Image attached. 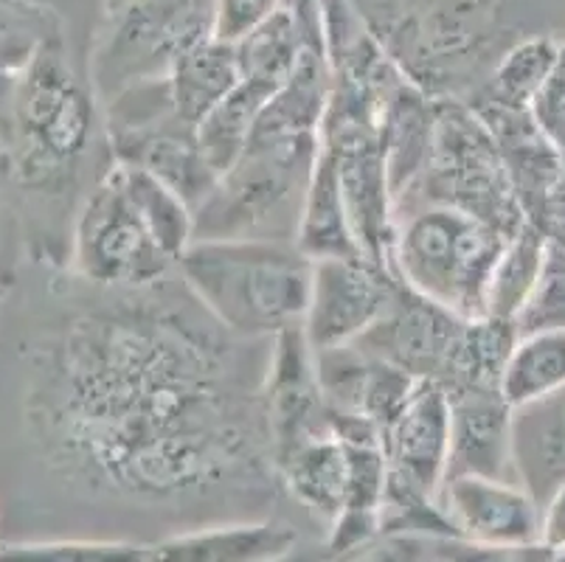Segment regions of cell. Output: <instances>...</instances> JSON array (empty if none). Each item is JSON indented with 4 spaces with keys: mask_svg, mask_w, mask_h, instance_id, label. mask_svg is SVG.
<instances>
[{
    "mask_svg": "<svg viewBox=\"0 0 565 562\" xmlns=\"http://www.w3.org/2000/svg\"><path fill=\"white\" fill-rule=\"evenodd\" d=\"M212 340L147 312L79 318L34 371L29 422L51 464L138 501H183L254 458Z\"/></svg>",
    "mask_w": 565,
    "mask_h": 562,
    "instance_id": "cell-1",
    "label": "cell"
},
{
    "mask_svg": "<svg viewBox=\"0 0 565 562\" xmlns=\"http://www.w3.org/2000/svg\"><path fill=\"white\" fill-rule=\"evenodd\" d=\"M96 124V96L60 34L0 49V152L32 192H56L79 169Z\"/></svg>",
    "mask_w": 565,
    "mask_h": 562,
    "instance_id": "cell-2",
    "label": "cell"
},
{
    "mask_svg": "<svg viewBox=\"0 0 565 562\" xmlns=\"http://www.w3.org/2000/svg\"><path fill=\"white\" fill-rule=\"evenodd\" d=\"M174 271L228 332L279 335L305 321L312 259L292 240H194Z\"/></svg>",
    "mask_w": 565,
    "mask_h": 562,
    "instance_id": "cell-3",
    "label": "cell"
},
{
    "mask_svg": "<svg viewBox=\"0 0 565 562\" xmlns=\"http://www.w3.org/2000/svg\"><path fill=\"white\" fill-rule=\"evenodd\" d=\"M321 136H250L194 209V240H292Z\"/></svg>",
    "mask_w": 565,
    "mask_h": 562,
    "instance_id": "cell-4",
    "label": "cell"
},
{
    "mask_svg": "<svg viewBox=\"0 0 565 562\" xmlns=\"http://www.w3.org/2000/svg\"><path fill=\"white\" fill-rule=\"evenodd\" d=\"M507 240L479 216L434 203L394 234L388 267L425 301L459 318H484L487 278Z\"/></svg>",
    "mask_w": 565,
    "mask_h": 562,
    "instance_id": "cell-5",
    "label": "cell"
},
{
    "mask_svg": "<svg viewBox=\"0 0 565 562\" xmlns=\"http://www.w3.org/2000/svg\"><path fill=\"white\" fill-rule=\"evenodd\" d=\"M214 34V0H125L90 34L87 79L96 102L141 82L167 79L174 62Z\"/></svg>",
    "mask_w": 565,
    "mask_h": 562,
    "instance_id": "cell-6",
    "label": "cell"
},
{
    "mask_svg": "<svg viewBox=\"0 0 565 562\" xmlns=\"http://www.w3.org/2000/svg\"><path fill=\"white\" fill-rule=\"evenodd\" d=\"M71 262L85 282L110 290H150L174 267L113 169L102 174L76 214Z\"/></svg>",
    "mask_w": 565,
    "mask_h": 562,
    "instance_id": "cell-7",
    "label": "cell"
},
{
    "mask_svg": "<svg viewBox=\"0 0 565 562\" xmlns=\"http://www.w3.org/2000/svg\"><path fill=\"white\" fill-rule=\"evenodd\" d=\"M403 285L369 256L312 259V282L301 329L312 352L354 343L397 304Z\"/></svg>",
    "mask_w": 565,
    "mask_h": 562,
    "instance_id": "cell-8",
    "label": "cell"
},
{
    "mask_svg": "<svg viewBox=\"0 0 565 562\" xmlns=\"http://www.w3.org/2000/svg\"><path fill=\"white\" fill-rule=\"evenodd\" d=\"M380 439L392 476L439 495L450 442L448 391L434 380H416Z\"/></svg>",
    "mask_w": 565,
    "mask_h": 562,
    "instance_id": "cell-9",
    "label": "cell"
},
{
    "mask_svg": "<svg viewBox=\"0 0 565 562\" xmlns=\"http://www.w3.org/2000/svg\"><path fill=\"white\" fill-rule=\"evenodd\" d=\"M439 507L456 538L472 543H541V503L515 481L484 476L448 478Z\"/></svg>",
    "mask_w": 565,
    "mask_h": 562,
    "instance_id": "cell-10",
    "label": "cell"
},
{
    "mask_svg": "<svg viewBox=\"0 0 565 562\" xmlns=\"http://www.w3.org/2000/svg\"><path fill=\"white\" fill-rule=\"evenodd\" d=\"M448 400L450 442L445 481L456 476L515 481L510 442L512 409L501 400V394L495 389H467L448 394Z\"/></svg>",
    "mask_w": 565,
    "mask_h": 562,
    "instance_id": "cell-11",
    "label": "cell"
},
{
    "mask_svg": "<svg viewBox=\"0 0 565 562\" xmlns=\"http://www.w3.org/2000/svg\"><path fill=\"white\" fill-rule=\"evenodd\" d=\"M299 545V532L276 520L189 529L147 545V562H267Z\"/></svg>",
    "mask_w": 565,
    "mask_h": 562,
    "instance_id": "cell-12",
    "label": "cell"
},
{
    "mask_svg": "<svg viewBox=\"0 0 565 562\" xmlns=\"http://www.w3.org/2000/svg\"><path fill=\"white\" fill-rule=\"evenodd\" d=\"M512 473L543 503L565 484V389L512 409Z\"/></svg>",
    "mask_w": 565,
    "mask_h": 562,
    "instance_id": "cell-13",
    "label": "cell"
},
{
    "mask_svg": "<svg viewBox=\"0 0 565 562\" xmlns=\"http://www.w3.org/2000/svg\"><path fill=\"white\" fill-rule=\"evenodd\" d=\"M270 464L301 507L327 523L341 515L347 503V453L335 427L274 453Z\"/></svg>",
    "mask_w": 565,
    "mask_h": 562,
    "instance_id": "cell-14",
    "label": "cell"
},
{
    "mask_svg": "<svg viewBox=\"0 0 565 562\" xmlns=\"http://www.w3.org/2000/svg\"><path fill=\"white\" fill-rule=\"evenodd\" d=\"M292 242L310 259L363 256L358 236L352 231V220H349L335 158H332L330 149L323 147V144L318 149L310 183H307L305 203H301L299 225H296Z\"/></svg>",
    "mask_w": 565,
    "mask_h": 562,
    "instance_id": "cell-15",
    "label": "cell"
},
{
    "mask_svg": "<svg viewBox=\"0 0 565 562\" xmlns=\"http://www.w3.org/2000/svg\"><path fill=\"white\" fill-rule=\"evenodd\" d=\"M239 60L234 43L212 38L200 40L169 71V99L174 118L192 130L203 121L239 82Z\"/></svg>",
    "mask_w": 565,
    "mask_h": 562,
    "instance_id": "cell-16",
    "label": "cell"
},
{
    "mask_svg": "<svg viewBox=\"0 0 565 562\" xmlns=\"http://www.w3.org/2000/svg\"><path fill=\"white\" fill-rule=\"evenodd\" d=\"M565 389V329L515 335L498 374V394L510 409Z\"/></svg>",
    "mask_w": 565,
    "mask_h": 562,
    "instance_id": "cell-17",
    "label": "cell"
},
{
    "mask_svg": "<svg viewBox=\"0 0 565 562\" xmlns=\"http://www.w3.org/2000/svg\"><path fill=\"white\" fill-rule=\"evenodd\" d=\"M279 87H270L259 79L239 76L234 91L214 107L194 130L203 161L212 167V172L223 174L236 163V158L248 147V138L256 127V118L265 110V105L274 99Z\"/></svg>",
    "mask_w": 565,
    "mask_h": 562,
    "instance_id": "cell-18",
    "label": "cell"
},
{
    "mask_svg": "<svg viewBox=\"0 0 565 562\" xmlns=\"http://www.w3.org/2000/svg\"><path fill=\"white\" fill-rule=\"evenodd\" d=\"M110 169L130 198L132 209L150 229L152 240L161 245L169 259L178 262V256L194 242V211L189 209L186 200L147 169L121 161H113Z\"/></svg>",
    "mask_w": 565,
    "mask_h": 562,
    "instance_id": "cell-19",
    "label": "cell"
},
{
    "mask_svg": "<svg viewBox=\"0 0 565 562\" xmlns=\"http://www.w3.org/2000/svg\"><path fill=\"white\" fill-rule=\"evenodd\" d=\"M546 242L548 236H543L532 225H523L515 236L507 240L487 278L484 318L515 327V318L521 316L523 304L529 301L534 282L541 276Z\"/></svg>",
    "mask_w": 565,
    "mask_h": 562,
    "instance_id": "cell-20",
    "label": "cell"
},
{
    "mask_svg": "<svg viewBox=\"0 0 565 562\" xmlns=\"http://www.w3.org/2000/svg\"><path fill=\"white\" fill-rule=\"evenodd\" d=\"M236 60H239V74L248 79H259L270 87H281L292 76L299 65L305 49H310L299 20L287 9L248 31L243 40H236Z\"/></svg>",
    "mask_w": 565,
    "mask_h": 562,
    "instance_id": "cell-21",
    "label": "cell"
},
{
    "mask_svg": "<svg viewBox=\"0 0 565 562\" xmlns=\"http://www.w3.org/2000/svg\"><path fill=\"white\" fill-rule=\"evenodd\" d=\"M559 54H563V49L552 38L532 34V38L518 40L495 62V71H492V99L515 113L521 107L534 105V99L541 96V91L552 79Z\"/></svg>",
    "mask_w": 565,
    "mask_h": 562,
    "instance_id": "cell-22",
    "label": "cell"
},
{
    "mask_svg": "<svg viewBox=\"0 0 565 562\" xmlns=\"http://www.w3.org/2000/svg\"><path fill=\"white\" fill-rule=\"evenodd\" d=\"M0 562H147V545L127 540H40L3 543Z\"/></svg>",
    "mask_w": 565,
    "mask_h": 562,
    "instance_id": "cell-23",
    "label": "cell"
},
{
    "mask_svg": "<svg viewBox=\"0 0 565 562\" xmlns=\"http://www.w3.org/2000/svg\"><path fill=\"white\" fill-rule=\"evenodd\" d=\"M543 329H565V245L546 242L541 276L534 282L529 301L515 318V335L543 332Z\"/></svg>",
    "mask_w": 565,
    "mask_h": 562,
    "instance_id": "cell-24",
    "label": "cell"
},
{
    "mask_svg": "<svg viewBox=\"0 0 565 562\" xmlns=\"http://www.w3.org/2000/svg\"><path fill=\"white\" fill-rule=\"evenodd\" d=\"M65 0H0V49L65 38Z\"/></svg>",
    "mask_w": 565,
    "mask_h": 562,
    "instance_id": "cell-25",
    "label": "cell"
},
{
    "mask_svg": "<svg viewBox=\"0 0 565 562\" xmlns=\"http://www.w3.org/2000/svg\"><path fill=\"white\" fill-rule=\"evenodd\" d=\"M430 556L428 538L377 532L341 551H323L321 562H428Z\"/></svg>",
    "mask_w": 565,
    "mask_h": 562,
    "instance_id": "cell-26",
    "label": "cell"
},
{
    "mask_svg": "<svg viewBox=\"0 0 565 562\" xmlns=\"http://www.w3.org/2000/svg\"><path fill=\"white\" fill-rule=\"evenodd\" d=\"M430 551L441 562H546L543 543H472L461 538L430 540Z\"/></svg>",
    "mask_w": 565,
    "mask_h": 562,
    "instance_id": "cell-27",
    "label": "cell"
},
{
    "mask_svg": "<svg viewBox=\"0 0 565 562\" xmlns=\"http://www.w3.org/2000/svg\"><path fill=\"white\" fill-rule=\"evenodd\" d=\"M279 9L281 0H214V38L236 43Z\"/></svg>",
    "mask_w": 565,
    "mask_h": 562,
    "instance_id": "cell-28",
    "label": "cell"
},
{
    "mask_svg": "<svg viewBox=\"0 0 565 562\" xmlns=\"http://www.w3.org/2000/svg\"><path fill=\"white\" fill-rule=\"evenodd\" d=\"M541 543L546 549H565V484L541 503Z\"/></svg>",
    "mask_w": 565,
    "mask_h": 562,
    "instance_id": "cell-29",
    "label": "cell"
},
{
    "mask_svg": "<svg viewBox=\"0 0 565 562\" xmlns=\"http://www.w3.org/2000/svg\"><path fill=\"white\" fill-rule=\"evenodd\" d=\"M321 551L316 549H301V545H296V549H290L287 554L276 556V560H267V562H321Z\"/></svg>",
    "mask_w": 565,
    "mask_h": 562,
    "instance_id": "cell-30",
    "label": "cell"
},
{
    "mask_svg": "<svg viewBox=\"0 0 565 562\" xmlns=\"http://www.w3.org/2000/svg\"><path fill=\"white\" fill-rule=\"evenodd\" d=\"M546 562H565V549H548V560Z\"/></svg>",
    "mask_w": 565,
    "mask_h": 562,
    "instance_id": "cell-31",
    "label": "cell"
},
{
    "mask_svg": "<svg viewBox=\"0 0 565 562\" xmlns=\"http://www.w3.org/2000/svg\"><path fill=\"white\" fill-rule=\"evenodd\" d=\"M7 296H9V282H0V307H3Z\"/></svg>",
    "mask_w": 565,
    "mask_h": 562,
    "instance_id": "cell-32",
    "label": "cell"
},
{
    "mask_svg": "<svg viewBox=\"0 0 565 562\" xmlns=\"http://www.w3.org/2000/svg\"><path fill=\"white\" fill-rule=\"evenodd\" d=\"M118 3H125V0H102V12H105V9L118 7Z\"/></svg>",
    "mask_w": 565,
    "mask_h": 562,
    "instance_id": "cell-33",
    "label": "cell"
},
{
    "mask_svg": "<svg viewBox=\"0 0 565 562\" xmlns=\"http://www.w3.org/2000/svg\"><path fill=\"white\" fill-rule=\"evenodd\" d=\"M430 554H434V551H430ZM428 562H441V560H439V556H430V560H428Z\"/></svg>",
    "mask_w": 565,
    "mask_h": 562,
    "instance_id": "cell-34",
    "label": "cell"
}]
</instances>
